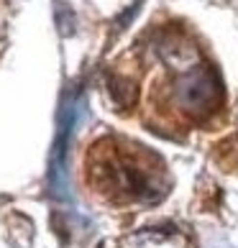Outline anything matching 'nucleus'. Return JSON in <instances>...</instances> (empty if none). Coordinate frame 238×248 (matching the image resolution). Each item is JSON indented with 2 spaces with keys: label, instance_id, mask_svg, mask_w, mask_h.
I'll return each mask as SVG.
<instances>
[{
  "label": "nucleus",
  "instance_id": "1",
  "mask_svg": "<svg viewBox=\"0 0 238 248\" xmlns=\"http://www.w3.org/2000/svg\"><path fill=\"white\" fill-rule=\"evenodd\" d=\"M175 103L185 113L203 118L221 103V79L210 64H190L175 82Z\"/></svg>",
  "mask_w": 238,
  "mask_h": 248
},
{
  "label": "nucleus",
  "instance_id": "2",
  "mask_svg": "<svg viewBox=\"0 0 238 248\" xmlns=\"http://www.w3.org/2000/svg\"><path fill=\"white\" fill-rule=\"evenodd\" d=\"M108 87H111V95L115 100V105L121 108H131L133 100H136V82L128 79L123 75H113L108 79Z\"/></svg>",
  "mask_w": 238,
  "mask_h": 248
},
{
  "label": "nucleus",
  "instance_id": "3",
  "mask_svg": "<svg viewBox=\"0 0 238 248\" xmlns=\"http://www.w3.org/2000/svg\"><path fill=\"white\" fill-rule=\"evenodd\" d=\"M54 13H57V26H59V33H62V36L75 33V13L69 11V5H64L62 0H57Z\"/></svg>",
  "mask_w": 238,
  "mask_h": 248
},
{
  "label": "nucleus",
  "instance_id": "4",
  "mask_svg": "<svg viewBox=\"0 0 238 248\" xmlns=\"http://www.w3.org/2000/svg\"><path fill=\"white\" fill-rule=\"evenodd\" d=\"M139 8H141L139 3H133V5L128 8V11H126L123 16H121V18H118V26H121V29H126V26H128V21H131V18H133L136 13H139Z\"/></svg>",
  "mask_w": 238,
  "mask_h": 248
}]
</instances>
